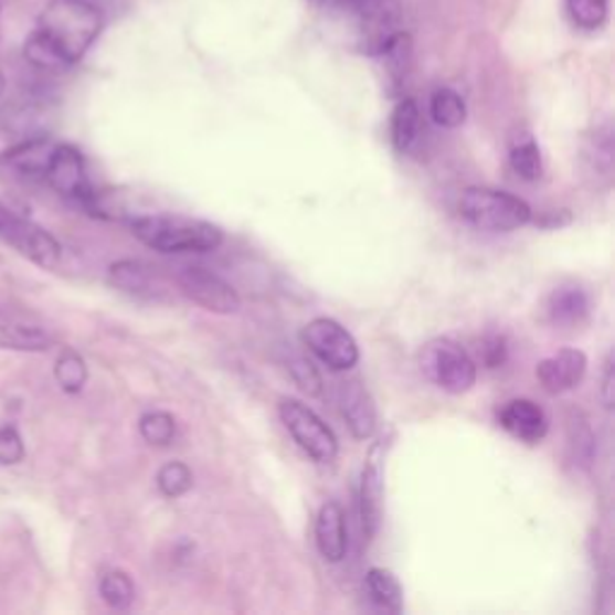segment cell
<instances>
[{"label":"cell","mask_w":615,"mask_h":615,"mask_svg":"<svg viewBox=\"0 0 615 615\" xmlns=\"http://www.w3.org/2000/svg\"><path fill=\"white\" fill-rule=\"evenodd\" d=\"M104 30V15L87 0H53L41 12L36 32L49 39L67 65H75Z\"/></svg>","instance_id":"obj_1"},{"label":"cell","mask_w":615,"mask_h":615,"mask_svg":"<svg viewBox=\"0 0 615 615\" xmlns=\"http://www.w3.org/2000/svg\"><path fill=\"white\" fill-rule=\"evenodd\" d=\"M132 236L159 253H210L224 243L222 229L183 214H147L130 222Z\"/></svg>","instance_id":"obj_2"},{"label":"cell","mask_w":615,"mask_h":615,"mask_svg":"<svg viewBox=\"0 0 615 615\" xmlns=\"http://www.w3.org/2000/svg\"><path fill=\"white\" fill-rule=\"evenodd\" d=\"M459 214L481 231L508 234L531 222V208L512 193L496 188H467L459 198Z\"/></svg>","instance_id":"obj_3"},{"label":"cell","mask_w":615,"mask_h":615,"mask_svg":"<svg viewBox=\"0 0 615 615\" xmlns=\"http://www.w3.org/2000/svg\"><path fill=\"white\" fill-rule=\"evenodd\" d=\"M421 371L433 385L449 394H464L476 385L478 368L462 344L453 339H433L421 353Z\"/></svg>","instance_id":"obj_4"},{"label":"cell","mask_w":615,"mask_h":615,"mask_svg":"<svg viewBox=\"0 0 615 615\" xmlns=\"http://www.w3.org/2000/svg\"><path fill=\"white\" fill-rule=\"evenodd\" d=\"M349 6L357 20L359 46L368 56L380 59L404 34L400 0H349Z\"/></svg>","instance_id":"obj_5"},{"label":"cell","mask_w":615,"mask_h":615,"mask_svg":"<svg viewBox=\"0 0 615 615\" xmlns=\"http://www.w3.org/2000/svg\"><path fill=\"white\" fill-rule=\"evenodd\" d=\"M279 418L284 428L291 433L296 445L318 464H332L339 453L335 431L312 412V409L298 400H284L279 404Z\"/></svg>","instance_id":"obj_6"},{"label":"cell","mask_w":615,"mask_h":615,"mask_svg":"<svg viewBox=\"0 0 615 615\" xmlns=\"http://www.w3.org/2000/svg\"><path fill=\"white\" fill-rule=\"evenodd\" d=\"M0 241L44 269H53L61 263L63 248L56 236L34 224L32 219L15 214L3 202H0Z\"/></svg>","instance_id":"obj_7"},{"label":"cell","mask_w":615,"mask_h":615,"mask_svg":"<svg viewBox=\"0 0 615 615\" xmlns=\"http://www.w3.org/2000/svg\"><path fill=\"white\" fill-rule=\"evenodd\" d=\"M44 181L56 190L59 195L79 202L82 208L97 212V193L89 183L85 157L73 145L53 147V155L49 159V167L44 171Z\"/></svg>","instance_id":"obj_8"},{"label":"cell","mask_w":615,"mask_h":615,"mask_svg":"<svg viewBox=\"0 0 615 615\" xmlns=\"http://www.w3.org/2000/svg\"><path fill=\"white\" fill-rule=\"evenodd\" d=\"M304 344L337 373L351 371L359 363L361 351L357 339L344 325L332 318H316L304 327Z\"/></svg>","instance_id":"obj_9"},{"label":"cell","mask_w":615,"mask_h":615,"mask_svg":"<svg viewBox=\"0 0 615 615\" xmlns=\"http://www.w3.org/2000/svg\"><path fill=\"white\" fill-rule=\"evenodd\" d=\"M179 289L193 304L210 312H219V316H231L241 308V296L234 286L208 267H183L179 272Z\"/></svg>","instance_id":"obj_10"},{"label":"cell","mask_w":615,"mask_h":615,"mask_svg":"<svg viewBox=\"0 0 615 615\" xmlns=\"http://www.w3.org/2000/svg\"><path fill=\"white\" fill-rule=\"evenodd\" d=\"M53 341H56V337L32 312L10 304H0V349L39 353L49 351Z\"/></svg>","instance_id":"obj_11"},{"label":"cell","mask_w":615,"mask_h":615,"mask_svg":"<svg viewBox=\"0 0 615 615\" xmlns=\"http://www.w3.org/2000/svg\"><path fill=\"white\" fill-rule=\"evenodd\" d=\"M586 375V353L580 349H560L537 365L539 385L549 394L575 390Z\"/></svg>","instance_id":"obj_12"},{"label":"cell","mask_w":615,"mask_h":615,"mask_svg":"<svg viewBox=\"0 0 615 615\" xmlns=\"http://www.w3.org/2000/svg\"><path fill=\"white\" fill-rule=\"evenodd\" d=\"M337 400H339V412L344 416L351 435L359 437V441L373 437L378 426V414L371 394H368V390L361 385V382L359 380L339 382Z\"/></svg>","instance_id":"obj_13"},{"label":"cell","mask_w":615,"mask_h":615,"mask_svg":"<svg viewBox=\"0 0 615 615\" xmlns=\"http://www.w3.org/2000/svg\"><path fill=\"white\" fill-rule=\"evenodd\" d=\"M500 426L512 437L529 445L541 443L549 433V416L543 409L531 400H512L500 409L498 414Z\"/></svg>","instance_id":"obj_14"},{"label":"cell","mask_w":615,"mask_h":615,"mask_svg":"<svg viewBox=\"0 0 615 615\" xmlns=\"http://www.w3.org/2000/svg\"><path fill=\"white\" fill-rule=\"evenodd\" d=\"M592 310V298L586 294L584 286L568 282L560 284L551 291L549 300H545V316H549L551 325L560 327V330H572L580 327Z\"/></svg>","instance_id":"obj_15"},{"label":"cell","mask_w":615,"mask_h":615,"mask_svg":"<svg viewBox=\"0 0 615 615\" xmlns=\"http://www.w3.org/2000/svg\"><path fill=\"white\" fill-rule=\"evenodd\" d=\"M316 543L320 555L327 563H341L349 551V531H347V515L341 505L330 500L325 502L318 519H316Z\"/></svg>","instance_id":"obj_16"},{"label":"cell","mask_w":615,"mask_h":615,"mask_svg":"<svg viewBox=\"0 0 615 615\" xmlns=\"http://www.w3.org/2000/svg\"><path fill=\"white\" fill-rule=\"evenodd\" d=\"M108 279L116 286V289L126 291L135 298L142 300H161L163 298V284L155 275L152 267H147L138 259H118L108 269Z\"/></svg>","instance_id":"obj_17"},{"label":"cell","mask_w":615,"mask_h":615,"mask_svg":"<svg viewBox=\"0 0 615 615\" xmlns=\"http://www.w3.org/2000/svg\"><path fill=\"white\" fill-rule=\"evenodd\" d=\"M53 147H56V142H51L49 138H30L8 149V152L0 157V163H8L10 169L32 176V179H44Z\"/></svg>","instance_id":"obj_18"},{"label":"cell","mask_w":615,"mask_h":615,"mask_svg":"<svg viewBox=\"0 0 615 615\" xmlns=\"http://www.w3.org/2000/svg\"><path fill=\"white\" fill-rule=\"evenodd\" d=\"M382 474L375 462L368 464L361 474V522L365 539H373L382 524Z\"/></svg>","instance_id":"obj_19"},{"label":"cell","mask_w":615,"mask_h":615,"mask_svg":"<svg viewBox=\"0 0 615 615\" xmlns=\"http://www.w3.org/2000/svg\"><path fill=\"white\" fill-rule=\"evenodd\" d=\"M365 592L373 604L388 613L404 611V590L400 580L385 568H371L365 572Z\"/></svg>","instance_id":"obj_20"},{"label":"cell","mask_w":615,"mask_h":615,"mask_svg":"<svg viewBox=\"0 0 615 615\" xmlns=\"http://www.w3.org/2000/svg\"><path fill=\"white\" fill-rule=\"evenodd\" d=\"M421 135V108L414 99H402L390 118V140L400 155L409 152Z\"/></svg>","instance_id":"obj_21"},{"label":"cell","mask_w":615,"mask_h":615,"mask_svg":"<svg viewBox=\"0 0 615 615\" xmlns=\"http://www.w3.org/2000/svg\"><path fill=\"white\" fill-rule=\"evenodd\" d=\"M431 118L437 123L441 128H459L464 120H467V104H464L462 94H457L455 89L449 87H441L431 94V104H428Z\"/></svg>","instance_id":"obj_22"},{"label":"cell","mask_w":615,"mask_h":615,"mask_svg":"<svg viewBox=\"0 0 615 615\" xmlns=\"http://www.w3.org/2000/svg\"><path fill=\"white\" fill-rule=\"evenodd\" d=\"M53 375H56L61 390L67 394L82 392V388L87 385V378H89L85 359H82L77 351H71V349L61 353L56 365H53Z\"/></svg>","instance_id":"obj_23"},{"label":"cell","mask_w":615,"mask_h":615,"mask_svg":"<svg viewBox=\"0 0 615 615\" xmlns=\"http://www.w3.org/2000/svg\"><path fill=\"white\" fill-rule=\"evenodd\" d=\"M99 594L106 606H112L116 611H126L135 601V582L130 580L128 572L108 570L99 582Z\"/></svg>","instance_id":"obj_24"},{"label":"cell","mask_w":615,"mask_h":615,"mask_svg":"<svg viewBox=\"0 0 615 615\" xmlns=\"http://www.w3.org/2000/svg\"><path fill=\"white\" fill-rule=\"evenodd\" d=\"M510 167L522 181H539L543 176L541 149L531 138H522L510 149Z\"/></svg>","instance_id":"obj_25"},{"label":"cell","mask_w":615,"mask_h":615,"mask_svg":"<svg viewBox=\"0 0 615 615\" xmlns=\"http://www.w3.org/2000/svg\"><path fill=\"white\" fill-rule=\"evenodd\" d=\"M572 24L584 32H596L608 20L611 0H565Z\"/></svg>","instance_id":"obj_26"},{"label":"cell","mask_w":615,"mask_h":615,"mask_svg":"<svg viewBox=\"0 0 615 615\" xmlns=\"http://www.w3.org/2000/svg\"><path fill=\"white\" fill-rule=\"evenodd\" d=\"M24 59L30 65L39 67V71H49V73H59V71H67V67H71L41 32H34L30 39H26Z\"/></svg>","instance_id":"obj_27"},{"label":"cell","mask_w":615,"mask_h":615,"mask_svg":"<svg viewBox=\"0 0 615 615\" xmlns=\"http://www.w3.org/2000/svg\"><path fill=\"white\" fill-rule=\"evenodd\" d=\"M157 486L163 496L176 500L193 488V471H190V467L183 462H169L159 469Z\"/></svg>","instance_id":"obj_28"},{"label":"cell","mask_w":615,"mask_h":615,"mask_svg":"<svg viewBox=\"0 0 615 615\" xmlns=\"http://www.w3.org/2000/svg\"><path fill=\"white\" fill-rule=\"evenodd\" d=\"M140 435L149 445L167 447L176 437V418L169 412H147L140 418Z\"/></svg>","instance_id":"obj_29"},{"label":"cell","mask_w":615,"mask_h":615,"mask_svg":"<svg viewBox=\"0 0 615 615\" xmlns=\"http://www.w3.org/2000/svg\"><path fill=\"white\" fill-rule=\"evenodd\" d=\"M289 373H291L296 385L304 390L308 397H320V394H322V378H320L316 368H312L310 361L291 359L289 361Z\"/></svg>","instance_id":"obj_30"},{"label":"cell","mask_w":615,"mask_h":615,"mask_svg":"<svg viewBox=\"0 0 615 615\" xmlns=\"http://www.w3.org/2000/svg\"><path fill=\"white\" fill-rule=\"evenodd\" d=\"M24 459V441L15 426H0V464L12 467Z\"/></svg>","instance_id":"obj_31"},{"label":"cell","mask_w":615,"mask_h":615,"mask_svg":"<svg viewBox=\"0 0 615 615\" xmlns=\"http://www.w3.org/2000/svg\"><path fill=\"white\" fill-rule=\"evenodd\" d=\"M481 359L486 368H500L508 361V344L502 337H488L481 347Z\"/></svg>","instance_id":"obj_32"},{"label":"cell","mask_w":615,"mask_h":615,"mask_svg":"<svg viewBox=\"0 0 615 615\" xmlns=\"http://www.w3.org/2000/svg\"><path fill=\"white\" fill-rule=\"evenodd\" d=\"M572 447H575V459H580L582 464H590L592 453H594V435L590 428L584 426V423L580 426L577 435L572 437Z\"/></svg>","instance_id":"obj_33"},{"label":"cell","mask_w":615,"mask_h":615,"mask_svg":"<svg viewBox=\"0 0 615 615\" xmlns=\"http://www.w3.org/2000/svg\"><path fill=\"white\" fill-rule=\"evenodd\" d=\"M601 400H604L606 409L613 406V359L611 357L604 363V385H601Z\"/></svg>","instance_id":"obj_34"},{"label":"cell","mask_w":615,"mask_h":615,"mask_svg":"<svg viewBox=\"0 0 615 615\" xmlns=\"http://www.w3.org/2000/svg\"><path fill=\"white\" fill-rule=\"evenodd\" d=\"M3 92H6V75L0 73V97H3Z\"/></svg>","instance_id":"obj_35"}]
</instances>
